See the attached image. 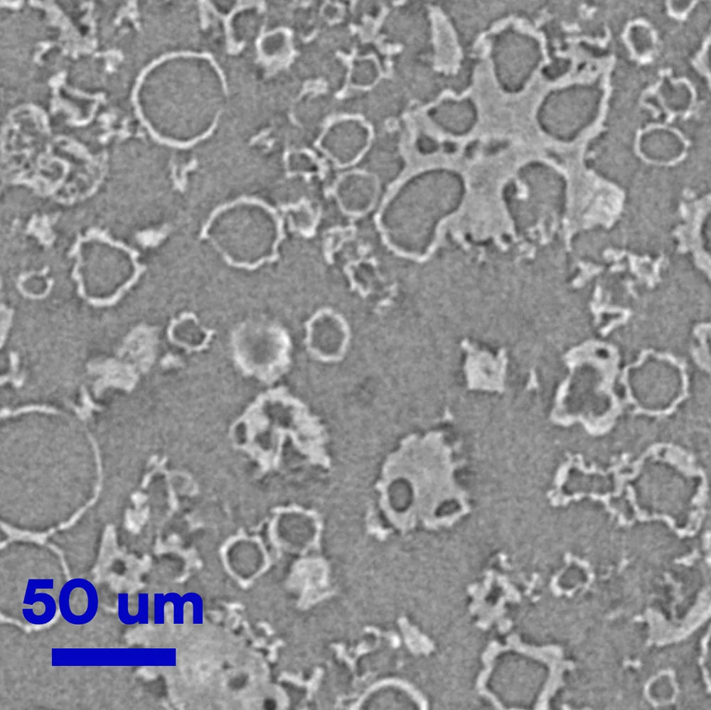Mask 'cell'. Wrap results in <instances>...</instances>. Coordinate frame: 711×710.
Listing matches in <instances>:
<instances>
[{"mask_svg": "<svg viewBox=\"0 0 711 710\" xmlns=\"http://www.w3.org/2000/svg\"><path fill=\"white\" fill-rule=\"evenodd\" d=\"M54 587L53 579H29L28 580L23 604L33 605L36 602H41L45 606L43 613L35 614L31 608H23L22 615L24 619L33 625H43L49 623L56 613V603L52 596L46 593H36L37 589H52Z\"/></svg>", "mask_w": 711, "mask_h": 710, "instance_id": "7a4b0ae2", "label": "cell"}, {"mask_svg": "<svg viewBox=\"0 0 711 710\" xmlns=\"http://www.w3.org/2000/svg\"><path fill=\"white\" fill-rule=\"evenodd\" d=\"M99 598L94 585L85 579H73L61 588L58 607L63 619L70 624L84 625L96 615Z\"/></svg>", "mask_w": 711, "mask_h": 710, "instance_id": "6da1fadb", "label": "cell"}]
</instances>
